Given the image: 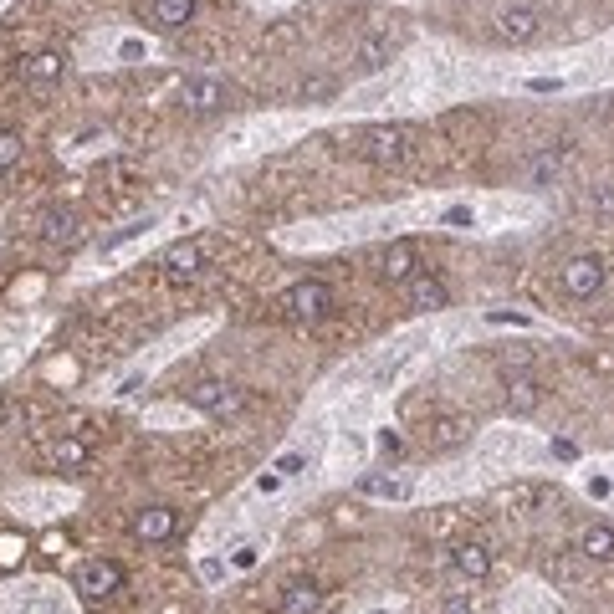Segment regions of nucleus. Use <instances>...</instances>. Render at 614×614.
I'll list each match as a JSON object with an SVG mask.
<instances>
[{
	"label": "nucleus",
	"instance_id": "nucleus-2",
	"mask_svg": "<svg viewBox=\"0 0 614 614\" xmlns=\"http://www.w3.org/2000/svg\"><path fill=\"white\" fill-rule=\"evenodd\" d=\"M282 313H287L292 323H318V318H328V313H333V287L318 282V277L287 287V292H282Z\"/></svg>",
	"mask_w": 614,
	"mask_h": 614
},
{
	"label": "nucleus",
	"instance_id": "nucleus-28",
	"mask_svg": "<svg viewBox=\"0 0 614 614\" xmlns=\"http://www.w3.org/2000/svg\"><path fill=\"white\" fill-rule=\"evenodd\" d=\"M446 226H471V210H461V205L446 210Z\"/></svg>",
	"mask_w": 614,
	"mask_h": 614
},
{
	"label": "nucleus",
	"instance_id": "nucleus-5",
	"mask_svg": "<svg viewBox=\"0 0 614 614\" xmlns=\"http://www.w3.org/2000/svg\"><path fill=\"white\" fill-rule=\"evenodd\" d=\"M118 589H123V568L113 558H93V563L77 568V594L82 599H113Z\"/></svg>",
	"mask_w": 614,
	"mask_h": 614
},
{
	"label": "nucleus",
	"instance_id": "nucleus-22",
	"mask_svg": "<svg viewBox=\"0 0 614 614\" xmlns=\"http://www.w3.org/2000/svg\"><path fill=\"white\" fill-rule=\"evenodd\" d=\"M26 154V139L16 134V128H0V169H16Z\"/></svg>",
	"mask_w": 614,
	"mask_h": 614
},
{
	"label": "nucleus",
	"instance_id": "nucleus-25",
	"mask_svg": "<svg viewBox=\"0 0 614 614\" xmlns=\"http://www.w3.org/2000/svg\"><path fill=\"white\" fill-rule=\"evenodd\" d=\"M548 579L574 584V579H579V563H574V558H553V563H548Z\"/></svg>",
	"mask_w": 614,
	"mask_h": 614
},
{
	"label": "nucleus",
	"instance_id": "nucleus-16",
	"mask_svg": "<svg viewBox=\"0 0 614 614\" xmlns=\"http://www.w3.org/2000/svg\"><path fill=\"white\" fill-rule=\"evenodd\" d=\"M164 267H169V277H174V282L195 277V272H200V246H195V241H180V246H169V251H164Z\"/></svg>",
	"mask_w": 614,
	"mask_h": 614
},
{
	"label": "nucleus",
	"instance_id": "nucleus-8",
	"mask_svg": "<svg viewBox=\"0 0 614 614\" xmlns=\"http://www.w3.org/2000/svg\"><path fill=\"white\" fill-rule=\"evenodd\" d=\"M174 528H180V512H174V507H144L134 517V538L139 543H169Z\"/></svg>",
	"mask_w": 614,
	"mask_h": 614
},
{
	"label": "nucleus",
	"instance_id": "nucleus-15",
	"mask_svg": "<svg viewBox=\"0 0 614 614\" xmlns=\"http://www.w3.org/2000/svg\"><path fill=\"white\" fill-rule=\"evenodd\" d=\"M82 236V226H77V215L72 210H47L41 215V241H52V246H72Z\"/></svg>",
	"mask_w": 614,
	"mask_h": 614
},
{
	"label": "nucleus",
	"instance_id": "nucleus-23",
	"mask_svg": "<svg viewBox=\"0 0 614 614\" xmlns=\"http://www.w3.org/2000/svg\"><path fill=\"white\" fill-rule=\"evenodd\" d=\"M359 487L374 492V497H405V481H384V476H364Z\"/></svg>",
	"mask_w": 614,
	"mask_h": 614
},
{
	"label": "nucleus",
	"instance_id": "nucleus-27",
	"mask_svg": "<svg viewBox=\"0 0 614 614\" xmlns=\"http://www.w3.org/2000/svg\"><path fill=\"white\" fill-rule=\"evenodd\" d=\"M297 466H302V456H297V451H287V456H282V461H277V476H292V471H297Z\"/></svg>",
	"mask_w": 614,
	"mask_h": 614
},
{
	"label": "nucleus",
	"instance_id": "nucleus-9",
	"mask_svg": "<svg viewBox=\"0 0 614 614\" xmlns=\"http://www.w3.org/2000/svg\"><path fill=\"white\" fill-rule=\"evenodd\" d=\"M323 609V584L318 579H292L277 599V614H318Z\"/></svg>",
	"mask_w": 614,
	"mask_h": 614
},
{
	"label": "nucleus",
	"instance_id": "nucleus-17",
	"mask_svg": "<svg viewBox=\"0 0 614 614\" xmlns=\"http://www.w3.org/2000/svg\"><path fill=\"white\" fill-rule=\"evenodd\" d=\"M389 52H394L389 36H364L359 47H354V67H359V72H379V67L389 62Z\"/></svg>",
	"mask_w": 614,
	"mask_h": 614
},
{
	"label": "nucleus",
	"instance_id": "nucleus-3",
	"mask_svg": "<svg viewBox=\"0 0 614 614\" xmlns=\"http://www.w3.org/2000/svg\"><path fill=\"white\" fill-rule=\"evenodd\" d=\"M558 282H563V292L568 297H599L604 292V282H609V267H604V256H568L563 261V272H558Z\"/></svg>",
	"mask_w": 614,
	"mask_h": 614
},
{
	"label": "nucleus",
	"instance_id": "nucleus-6",
	"mask_svg": "<svg viewBox=\"0 0 614 614\" xmlns=\"http://www.w3.org/2000/svg\"><path fill=\"white\" fill-rule=\"evenodd\" d=\"M231 103V87L215 82V77H185L180 82V108L190 113H221Z\"/></svg>",
	"mask_w": 614,
	"mask_h": 614
},
{
	"label": "nucleus",
	"instance_id": "nucleus-26",
	"mask_svg": "<svg viewBox=\"0 0 614 614\" xmlns=\"http://www.w3.org/2000/svg\"><path fill=\"white\" fill-rule=\"evenodd\" d=\"M589 205H594L599 215H614V190H594V195H589Z\"/></svg>",
	"mask_w": 614,
	"mask_h": 614
},
{
	"label": "nucleus",
	"instance_id": "nucleus-11",
	"mask_svg": "<svg viewBox=\"0 0 614 614\" xmlns=\"http://www.w3.org/2000/svg\"><path fill=\"white\" fill-rule=\"evenodd\" d=\"M451 568H456V574L461 579H487L492 574V548L487 543H461V548H451Z\"/></svg>",
	"mask_w": 614,
	"mask_h": 614
},
{
	"label": "nucleus",
	"instance_id": "nucleus-14",
	"mask_svg": "<svg viewBox=\"0 0 614 614\" xmlns=\"http://www.w3.org/2000/svg\"><path fill=\"white\" fill-rule=\"evenodd\" d=\"M425 441H430V451H451V446H461V441H471V420H461V415H441L430 430H425Z\"/></svg>",
	"mask_w": 614,
	"mask_h": 614
},
{
	"label": "nucleus",
	"instance_id": "nucleus-21",
	"mask_svg": "<svg viewBox=\"0 0 614 614\" xmlns=\"http://www.w3.org/2000/svg\"><path fill=\"white\" fill-rule=\"evenodd\" d=\"M558 174H563V154H553V149L538 154V159L528 164V180H533V185H553Z\"/></svg>",
	"mask_w": 614,
	"mask_h": 614
},
{
	"label": "nucleus",
	"instance_id": "nucleus-20",
	"mask_svg": "<svg viewBox=\"0 0 614 614\" xmlns=\"http://www.w3.org/2000/svg\"><path fill=\"white\" fill-rule=\"evenodd\" d=\"M67 72V62L57 57V52H36L31 62H26V82H57Z\"/></svg>",
	"mask_w": 614,
	"mask_h": 614
},
{
	"label": "nucleus",
	"instance_id": "nucleus-10",
	"mask_svg": "<svg viewBox=\"0 0 614 614\" xmlns=\"http://www.w3.org/2000/svg\"><path fill=\"white\" fill-rule=\"evenodd\" d=\"M379 277H384L389 287H405V282L415 277V241H389V251H384V261H379Z\"/></svg>",
	"mask_w": 614,
	"mask_h": 614
},
{
	"label": "nucleus",
	"instance_id": "nucleus-4",
	"mask_svg": "<svg viewBox=\"0 0 614 614\" xmlns=\"http://www.w3.org/2000/svg\"><path fill=\"white\" fill-rule=\"evenodd\" d=\"M359 154L374 159V164H400V159L410 154V128H400V123H374V128H364V134H359Z\"/></svg>",
	"mask_w": 614,
	"mask_h": 614
},
{
	"label": "nucleus",
	"instance_id": "nucleus-12",
	"mask_svg": "<svg viewBox=\"0 0 614 614\" xmlns=\"http://www.w3.org/2000/svg\"><path fill=\"white\" fill-rule=\"evenodd\" d=\"M584 563H609L614 558V528L609 522H589V528L579 533V548H574Z\"/></svg>",
	"mask_w": 614,
	"mask_h": 614
},
{
	"label": "nucleus",
	"instance_id": "nucleus-13",
	"mask_svg": "<svg viewBox=\"0 0 614 614\" xmlns=\"http://www.w3.org/2000/svg\"><path fill=\"white\" fill-rule=\"evenodd\" d=\"M538 405H543V384L533 374H512L507 379V410L512 415H533Z\"/></svg>",
	"mask_w": 614,
	"mask_h": 614
},
{
	"label": "nucleus",
	"instance_id": "nucleus-30",
	"mask_svg": "<svg viewBox=\"0 0 614 614\" xmlns=\"http://www.w3.org/2000/svg\"><path fill=\"white\" fill-rule=\"evenodd\" d=\"M251 563H256V548H251V543H246V548H236V568H251Z\"/></svg>",
	"mask_w": 614,
	"mask_h": 614
},
{
	"label": "nucleus",
	"instance_id": "nucleus-19",
	"mask_svg": "<svg viewBox=\"0 0 614 614\" xmlns=\"http://www.w3.org/2000/svg\"><path fill=\"white\" fill-rule=\"evenodd\" d=\"M410 302L415 307H446V282L441 277H410Z\"/></svg>",
	"mask_w": 614,
	"mask_h": 614
},
{
	"label": "nucleus",
	"instance_id": "nucleus-31",
	"mask_svg": "<svg viewBox=\"0 0 614 614\" xmlns=\"http://www.w3.org/2000/svg\"><path fill=\"white\" fill-rule=\"evenodd\" d=\"M446 614H471V599H451V604H446Z\"/></svg>",
	"mask_w": 614,
	"mask_h": 614
},
{
	"label": "nucleus",
	"instance_id": "nucleus-18",
	"mask_svg": "<svg viewBox=\"0 0 614 614\" xmlns=\"http://www.w3.org/2000/svg\"><path fill=\"white\" fill-rule=\"evenodd\" d=\"M195 21V0H154V26L164 31H180Z\"/></svg>",
	"mask_w": 614,
	"mask_h": 614
},
{
	"label": "nucleus",
	"instance_id": "nucleus-24",
	"mask_svg": "<svg viewBox=\"0 0 614 614\" xmlns=\"http://www.w3.org/2000/svg\"><path fill=\"white\" fill-rule=\"evenodd\" d=\"M57 461L62 466H82L87 461V446L82 441H57Z\"/></svg>",
	"mask_w": 614,
	"mask_h": 614
},
{
	"label": "nucleus",
	"instance_id": "nucleus-29",
	"mask_svg": "<svg viewBox=\"0 0 614 614\" xmlns=\"http://www.w3.org/2000/svg\"><path fill=\"white\" fill-rule=\"evenodd\" d=\"M379 451H389V456H400V435H389V430H384V435H379Z\"/></svg>",
	"mask_w": 614,
	"mask_h": 614
},
{
	"label": "nucleus",
	"instance_id": "nucleus-7",
	"mask_svg": "<svg viewBox=\"0 0 614 614\" xmlns=\"http://www.w3.org/2000/svg\"><path fill=\"white\" fill-rule=\"evenodd\" d=\"M543 31V16L533 6H507L497 16V41H507V47H528V41H538Z\"/></svg>",
	"mask_w": 614,
	"mask_h": 614
},
{
	"label": "nucleus",
	"instance_id": "nucleus-1",
	"mask_svg": "<svg viewBox=\"0 0 614 614\" xmlns=\"http://www.w3.org/2000/svg\"><path fill=\"white\" fill-rule=\"evenodd\" d=\"M185 400H190L195 410H205L210 420H241V415H246V394H241L236 384H226V379H200V384H190Z\"/></svg>",
	"mask_w": 614,
	"mask_h": 614
}]
</instances>
